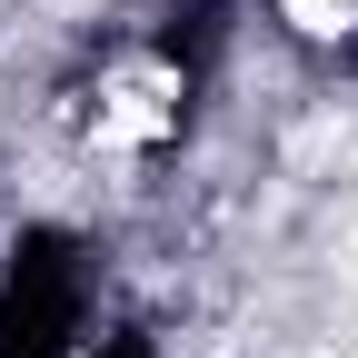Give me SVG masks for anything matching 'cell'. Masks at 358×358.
<instances>
[{"mask_svg": "<svg viewBox=\"0 0 358 358\" xmlns=\"http://www.w3.org/2000/svg\"><path fill=\"white\" fill-rule=\"evenodd\" d=\"M279 10H289L308 40H338V30H348V0H279Z\"/></svg>", "mask_w": 358, "mask_h": 358, "instance_id": "6da1fadb", "label": "cell"}]
</instances>
